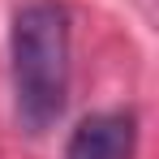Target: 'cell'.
Returning a JSON list of instances; mask_svg holds the SVG:
<instances>
[{
	"instance_id": "1",
	"label": "cell",
	"mask_w": 159,
	"mask_h": 159,
	"mask_svg": "<svg viewBox=\"0 0 159 159\" xmlns=\"http://www.w3.org/2000/svg\"><path fill=\"white\" fill-rule=\"evenodd\" d=\"M13 112L26 133H48L69 103V9L60 0H26L9 26Z\"/></svg>"
},
{
	"instance_id": "2",
	"label": "cell",
	"mask_w": 159,
	"mask_h": 159,
	"mask_svg": "<svg viewBox=\"0 0 159 159\" xmlns=\"http://www.w3.org/2000/svg\"><path fill=\"white\" fill-rule=\"evenodd\" d=\"M133 146H138L133 112H90L73 125L65 159H133Z\"/></svg>"
}]
</instances>
